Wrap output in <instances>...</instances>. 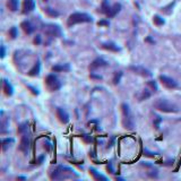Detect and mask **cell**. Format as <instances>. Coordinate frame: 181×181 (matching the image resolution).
<instances>
[{
  "label": "cell",
  "mask_w": 181,
  "mask_h": 181,
  "mask_svg": "<svg viewBox=\"0 0 181 181\" xmlns=\"http://www.w3.org/2000/svg\"><path fill=\"white\" fill-rule=\"evenodd\" d=\"M78 178V174L71 168L59 165L50 173L51 180H66V179H74Z\"/></svg>",
  "instance_id": "cell-1"
},
{
  "label": "cell",
  "mask_w": 181,
  "mask_h": 181,
  "mask_svg": "<svg viewBox=\"0 0 181 181\" xmlns=\"http://www.w3.org/2000/svg\"><path fill=\"white\" fill-rule=\"evenodd\" d=\"M154 108L156 110L162 111V112H167V113H175L179 111V108L173 104L172 102H170L165 98H157L154 102Z\"/></svg>",
  "instance_id": "cell-2"
},
{
  "label": "cell",
  "mask_w": 181,
  "mask_h": 181,
  "mask_svg": "<svg viewBox=\"0 0 181 181\" xmlns=\"http://www.w3.org/2000/svg\"><path fill=\"white\" fill-rule=\"evenodd\" d=\"M121 110H122V126L123 128L128 130L134 129V126H135V121H134V118L132 114L130 112L129 105L126 103L121 104Z\"/></svg>",
  "instance_id": "cell-3"
},
{
  "label": "cell",
  "mask_w": 181,
  "mask_h": 181,
  "mask_svg": "<svg viewBox=\"0 0 181 181\" xmlns=\"http://www.w3.org/2000/svg\"><path fill=\"white\" fill-rule=\"evenodd\" d=\"M92 22H93V18H92V16L88 15V14L74 13L68 17L67 25L72 26L75 25V24H79V23H92Z\"/></svg>",
  "instance_id": "cell-4"
},
{
  "label": "cell",
  "mask_w": 181,
  "mask_h": 181,
  "mask_svg": "<svg viewBox=\"0 0 181 181\" xmlns=\"http://www.w3.org/2000/svg\"><path fill=\"white\" fill-rule=\"evenodd\" d=\"M45 86L50 92H56L61 88V82L59 80L57 76H54L53 74H50L45 77Z\"/></svg>",
  "instance_id": "cell-5"
},
{
  "label": "cell",
  "mask_w": 181,
  "mask_h": 181,
  "mask_svg": "<svg viewBox=\"0 0 181 181\" xmlns=\"http://www.w3.org/2000/svg\"><path fill=\"white\" fill-rule=\"evenodd\" d=\"M43 32L45 33V35L50 36V38H59L61 36V28L58 25L54 24H48L44 26Z\"/></svg>",
  "instance_id": "cell-6"
},
{
  "label": "cell",
  "mask_w": 181,
  "mask_h": 181,
  "mask_svg": "<svg viewBox=\"0 0 181 181\" xmlns=\"http://www.w3.org/2000/svg\"><path fill=\"white\" fill-rule=\"evenodd\" d=\"M128 69L136 75L142 76V77H151L152 76V72L148 69H146L145 67H142V66H130V67H128Z\"/></svg>",
  "instance_id": "cell-7"
},
{
  "label": "cell",
  "mask_w": 181,
  "mask_h": 181,
  "mask_svg": "<svg viewBox=\"0 0 181 181\" xmlns=\"http://www.w3.org/2000/svg\"><path fill=\"white\" fill-rule=\"evenodd\" d=\"M30 147H31V138L27 134H24L20 138V151H22L23 153H27L30 151Z\"/></svg>",
  "instance_id": "cell-8"
},
{
  "label": "cell",
  "mask_w": 181,
  "mask_h": 181,
  "mask_svg": "<svg viewBox=\"0 0 181 181\" xmlns=\"http://www.w3.org/2000/svg\"><path fill=\"white\" fill-rule=\"evenodd\" d=\"M160 80L163 84V86H165L167 88H177L178 87V83L175 82L173 78L169 77V76H165V75H161L160 76Z\"/></svg>",
  "instance_id": "cell-9"
},
{
  "label": "cell",
  "mask_w": 181,
  "mask_h": 181,
  "mask_svg": "<svg viewBox=\"0 0 181 181\" xmlns=\"http://www.w3.org/2000/svg\"><path fill=\"white\" fill-rule=\"evenodd\" d=\"M108 66V61H105L103 58H96L92 61V64L90 65V70L94 71L98 69V68H102V67H106Z\"/></svg>",
  "instance_id": "cell-10"
},
{
  "label": "cell",
  "mask_w": 181,
  "mask_h": 181,
  "mask_svg": "<svg viewBox=\"0 0 181 181\" xmlns=\"http://www.w3.org/2000/svg\"><path fill=\"white\" fill-rule=\"evenodd\" d=\"M57 117H58L59 121L61 123H64V125L68 123L69 120H70L68 112L65 109H62V108H57Z\"/></svg>",
  "instance_id": "cell-11"
},
{
  "label": "cell",
  "mask_w": 181,
  "mask_h": 181,
  "mask_svg": "<svg viewBox=\"0 0 181 181\" xmlns=\"http://www.w3.org/2000/svg\"><path fill=\"white\" fill-rule=\"evenodd\" d=\"M35 8V1L34 0H24L23 1V14H28L33 12Z\"/></svg>",
  "instance_id": "cell-12"
},
{
  "label": "cell",
  "mask_w": 181,
  "mask_h": 181,
  "mask_svg": "<svg viewBox=\"0 0 181 181\" xmlns=\"http://www.w3.org/2000/svg\"><path fill=\"white\" fill-rule=\"evenodd\" d=\"M101 48L102 49H105V50H108V51H112V52H119L121 49L116 44V43H113V42H108V43H102L101 44Z\"/></svg>",
  "instance_id": "cell-13"
},
{
  "label": "cell",
  "mask_w": 181,
  "mask_h": 181,
  "mask_svg": "<svg viewBox=\"0 0 181 181\" xmlns=\"http://www.w3.org/2000/svg\"><path fill=\"white\" fill-rule=\"evenodd\" d=\"M2 85H4V92H5V94H6L7 96H12L14 94L13 85L10 84L7 79H4V80H2Z\"/></svg>",
  "instance_id": "cell-14"
},
{
  "label": "cell",
  "mask_w": 181,
  "mask_h": 181,
  "mask_svg": "<svg viewBox=\"0 0 181 181\" xmlns=\"http://www.w3.org/2000/svg\"><path fill=\"white\" fill-rule=\"evenodd\" d=\"M90 175L93 177V179H94V180H96V181H108V178H106L105 175L101 174L100 172H97L95 169L90 168Z\"/></svg>",
  "instance_id": "cell-15"
},
{
  "label": "cell",
  "mask_w": 181,
  "mask_h": 181,
  "mask_svg": "<svg viewBox=\"0 0 181 181\" xmlns=\"http://www.w3.org/2000/svg\"><path fill=\"white\" fill-rule=\"evenodd\" d=\"M40 71H41V64H40V60H38V61L34 64L33 68H31L27 74H28V76L34 77V76H38V75H39Z\"/></svg>",
  "instance_id": "cell-16"
},
{
  "label": "cell",
  "mask_w": 181,
  "mask_h": 181,
  "mask_svg": "<svg viewBox=\"0 0 181 181\" xmlns=\"http://www.w3.org/2000/svg\"><path fill=\"white\" fill-rule=\"evenodd\" d=\"M20 27L23 28V31H24L26 34H32L33 31H34V27H33L32 24H31L28 20H24V22H22Z\"/></svg>",
  "instance_id": "cell-17"
},
{
  "label": "cell",
  "mask_w": 181,
  "mask_h": 181,
  "mask_svg": "<svg viewBox=\"0 0 181 181\" xmlns=\"http://www.w3.org/2000/svg\"><path fill=\"white\" fill-rule=\"evenodd\" d=\"M120 10H121V5H120V4H114L113 6L111 7L110 12H109V14H108L106 16L110 17V18H112V17H114Z\"/></svg>",
  "instance_id": "cell-18"
},
{
  "label": "cell",
  "mask_w": 181,
  "mask_h": 181,
  "mask_svg": "<svg viewBox=\"0 0 181 181\" xmlns=\"http://www.w3.org/2000/svg\"><path fill=\"white\" fill-rule=\"evenodd\" d=\"M15 143V139L14 138H4V139H1V147H2V151L5 152L7 151L8 147H10L12 146V144Z\"/></svg>",
  "instance_id": "cell-19"
},
{
  "label": "cell",
  "mask_w": 181,
  "mask_h": 181,
  "mask_svg": "<svg viewBox=\"0 0 181 181\" xmlns=\"http://www.w3.org/2000/svg\"><path fill=\"white\" fill-rule=\"evenodd\" d=\"M70 70V66L68 64H62V65H56L52 67V71H69Z\"/></svg>",
  "instance_id": "cell-20"
},
{
  "label": "cell",
  "mask_w": 181,
  "mask_h": 181,
  "mask_svg": "<svg viewBox=\"0 0 181 181\" xmlns=\"http://www.w3.org/2000/svg\"><path fill=\"white\" fill-rule=\"evenodd\" d=\"M18 6H20V2L18 0H8L7 1V7L9 10L12 12H16L18 9Z\"/></svg>",
  "instance_id": "cell-21"
},
{
  "label": "cell",
  "mask_w": 181,
  "mask_h": 181,
  "mask_svg": "<svg viewBox=\"0 0 181 181\" xmlns=\"http://www.w3.org/2000/svg\"><path fill=\"white\" fill-rule=\"evenodd\" d=\"M110 9H111V6H110V4H109V1H108V0H103V2H102V5H101V8H100V12L102 14L108 15L109 12H110Z\"/></svg>",
  "instance_id": "cell-22"
},
{
  "label": "cell",
  "mask_w": 181,
  "mask_h": 181,
  "mask_svg": "<svg viewBox=\"0 0 181 181\" xmlns=\"http://www.w3.org/2000/svg\"><path fill=\"white\" fill-rule=\"evenodd\" d=\"M153 22H154V24H155L156 26H162L164 25V20L162 18L161 16H159V15H155L154 17H153Z\"/></svg>",
  "instance_id": "cell-23"
},
{
  "label": "cell",
  "mask_w": 181,
  "mask_h": 181,
  "mask_svg": "<svg viewBox=\"0 0 181 181\" xmlns=\"http://www.w3.org/2000/svg\"><path fill=\"white\" fill-rule=\"evenodd\" d=\"M27 130H28V125H27V122L22 123L20 127H18V134L24 135V134L27 132Z\"/></svg>",
  "instance_id": "cell-24"
},
{
  "label": "cell",
  "mask_w": 181,
  "mask_h": 181,
  "mask_svg": "<svg viewBox=\"0 0 181 181\" xmlns=\"http://www.w3.org/2000/svg\"><path fill=\"white\" fill-rule=\"evenodd\" d=\"M122 71H116V74H114V76H113V84L117 85L120 83V79L122 77Z\"/></svg>",
  "instance_id": "cell-25"
},
{
  "label": "cell",
  "mask_w": 181,
  "mask_h": 181,
  "mask_svg": "<svg viewBox=\"0 0 181 181\" xmlns=\"http://www.w3.org/2000/svg\"><path fill=\"white\" fill-rule=\"evenodd\" d=\"M148 97H151V92L148 90H144L139 96V101H144V100H147Z\"/></svg>",
  "instance_id": "cell-26"
},
{
  "label": "cell",
  "mask_w": 181,
  "mask_h": 181,
  "mask_svg": "<svg viewBox=\"0 0 181 181\" xmlns=\"http://www.w3.org/2000/svg\"><path fill=\"white\" fill-rule=\"evenodd\" d=\"M174 1L173 2H171L170 5H169L168 7H164V8H162V12L164 14H167V15H169V14H171V12H172V8H173V6H174Z\"/></svg>",
  "instance_id": "cell-27"
},
{
  "label": "cell",
  "mask_w": 181,
  "mask_h": 181,
  "mask_svg": "<svg viewBox=\"0 0 181 181\" xmlns=\"http://www.w3.org/2000/svg\"><path fill=\"white\" fill-rule=\"evenodd\" d=\"M17 35H18L17 28H16V27H12V28L9 30V36H10L12 39H16V38H17Z\"/></svg>",
  "instance_id": "cell-28"
},
{
  "label": "cell",
  "mask_w": 181,
  "mask_h": 181,
  "mask_svg": "<svg viewBox=\"0 0 181 181\" xmlns=\"http://www.w3.org/2000/svg\"><path fill=\"white\" fill-rule=\"evenodd\" d=\"M44 12L48 14V15H50V16H53V17H54V16H58V15H59L58 12L53 10V9H51V8H45Z\"/></svg>",
  "instance_id": "cell-29"
},
{
  "label": "cell",
  "mask_w": 181,
  "mask_h": 181,
  "mask_svg": "<svg viewBox=\"0 0 181 181\" xmlns=\"http://www.w3.org/2000/svg\"><path fill=\"white\" fill-rule=\"evenodd\" d=\"M147 85H148L149 87L154 90V92L157 90V84H156L155 80H148V82H147Z\"/></svg>",
  "instance_id": "cell-30"
},
{
  "label": "cell",
  "mask_w": 181,
  "mask_h": 181,
  "mask_svg": "<svg viewBox=\"0 0 181 181\" xmlns=\"http://www.w3.org/2000/svg\"><path fill=\"white\" fill-rule=\"evenodd\" d=\"M161 122H162L161 117H156L155 119H154V127H155V129H159V128H160V123Z\"/></svg>",
  "instance_id": "cell-31"
},
{
  "label": "cell",
  "mask_w": 181,
  "mask_h": 181,
  "mask_svg": "<svg viewBox=\"0 0 181 181\" xmlns=\"http://www.w3.org/2000/svg\"><path fill=\"white\" fill-rule=\"evenodd\" d=\"M27 86V88H30L31 90V92H32L34 95H39V90L36 88V87H34V86H32V85H26Z\"/></svg>",
  "instance_id": "cell-32"
},
{
  "label": "cell",
  "mask_w": 181,
  "mask_h": 181,
  "mask_svg": "<svg viewBox=\"0 0 181 181\" xmlns=\"http://www.w3.org/2000/svg\"><path fill=\"white\" fill-rule=\"evenodd\" d=\"M97 25L98 26H109V22L108 20H100L98 23H97Z\"/></svg>",
  "instance_id": "cell-33"
},
{
  "label": "cell",
  "mask_w": 181,
  "mask_h": 181,
  "mask_svg": "<svg viewBox=\"0 0 181 181\" xmlns=\"http://www.w3.org/2000/svg\"><path fill=\"white\" fill-rule=\"evenodd\" d=\"M43 147L46 149V152H50V151H51V144L49 142L44 143V146H43Z\"/></svg>",
  "instance_id": "cell-34"
},
{
  "label": "cell",
  "mask_w": 181,
  "mask_h": 181,
  "mask_svg": "<svg viewBox=\"0 0 181 181\" xmlns=\"http://www.w3.org/2000/svg\"><path fill=\"white\" fill-rule=\"evenodd\" d=\"M6 56V48L5 45H1V58H5Z\"/></svg>",
  "instance_id": "cell-35"
},
{
  "label": "cell",
  "mask_w": 181,
  "mask_h": 181,
  "mask_svg": "<svg viewBox=\"0 0 181 181\" xmlns=\"http://www.w3.org/2000/svg\"><path fill=\"white\" fill-rule=\"evenodd\" d=\"M34 43H35V44H40V43H41V36H40V35H36V36H35Z\"/></svg>",
  "instance_id": "cell-36"
},
{
  "label": "cell",
  "mask_w": 181,
  "mask_h": 181,
  "mask_svg": "<svg viewBox=\"0 0 181 181\" xmlns=\"http://www.w3.org/2000/svg\"><path fill=\"white\" fill-rule=\"evenodd\" d=\"M144 153H145V155H147V156H155L156 155L155 153H151V152H148L147 149H145V152H144Z\"/></svg>",
  "instance_id": "cell-37"
},
{
  "label": "cell",
  "mask_w": 181,
  "mask_h": 181,
  "mask_svg": "<svg viewBox=\"0 0 181 181\" xmlns=\"http://www.w3.org/2000/svg\"><path fill=\"white\" fill-rule=\"evenodd\" d=\"M90 78H96V79H102V76H95L93 72L90 74Z\"/></svg>",
  "instance_id": "cell-38"
},
{
  "label": "cell",
  "mask_w": 181,
  "mask_h": 181,
  "mask_svg": "<svg viewBox=\"0 0 181 181\" xmlns=\"http://www.w3.org/2000/svg\"><path fill=\"white\" fill-rule=\"evenodd\" d=\"M108 170H110L111 173H114V172H113V169H112V167H111V164L110 165H108Z\"/></svg>",
  "instance_id": "cell-39"
},
{
  "label": "cell",
  "mask_w": 181,
  "mask_h": 181,
  "mask_svg": "<svg viewBox=\"0 0 181 181\" xmlns=\"http://www.w3.org/2000/svg\"><path fill=\"white\" fill-rule=\"evenodd\" d=\"M146 41H147V42H152V43H154V41L151 39V38H147V39H146Z\"/></svg>",
  "instance_id": "cell-40"
},
{
  "label": "cell",
  "mask_w": 181,
  "mask_h": 181,
  "mask_svg": "<svg viewBox=\"0 0 181 181\" xmlns=\"http://www.w3.org/2000/svg\"><path fill=\"white\" fill-rule=\"evenodd\" d=\"M17 179H18V180H26V178H25V177H18Z\"/></svg>",
  "instance_id": "cell-41"
},
{
  "label": "cell",
  "mask_w": 181,
  "mask_h": 181,
  "mask_svg": "<svg viewBox=\"0 0 181 181\" xmlns=\"http://www.w3.org/2000/svg\"><path fill=\"white\" fill-rule=\"evenodd\" d=\"M44 1H46V0H44Z\"/></svg>",
  "instance_id": "cell-42"
}]
</instances>
